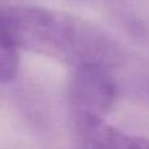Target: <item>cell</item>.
Listing matches in <instances>:
<instances>
[{
    "label": "cell",
    "instance_id": "1",
    "mask_svg": "<svg viewBox=\"0 0 149 149\" xmlns=\"http://www.w3.org/2000/svg\"><path fill=\"white\" fill-rule=\"evenodd\" d=\"M1 34L18 49L63 62L72 67H113L120 49L92 24L64 12L31 5H15L1 12Z\"/></svg>",
    "mask_w": 149,
    "mask_h": 149
},
{
    "label": "cell",
    "instance_id": "2",
    "mask_svg": "<svg viewBox=\"0 0 149 149\" xmlns=\"http://www.w3.org/2000/svg\"><path fill=\"white\" fill-rule=\"evenodd\" d=\"M109 70L97 64L73 68L68 82L67 102L74 131L102 122L114 106L116 84Z\"/></svg>",
    "mask_w": 149,
    "mask_h": 149
},
{
    "label": "cell",
    "instance_id": "3",
    "mask_svg": "<svg viewBox=\"0 0 149 149\" xmlns=\"http://www.w3.org/2000/svg\"><path fill=\"white\" fill-rule=\"evenodd\" d=\"M82 149H149V139L124 132L105 120L77 130Z\"/></svg>",
    "mask_w": 149,
    "mask_h": 149
},
{
    "label": "cell",
    "instance_id": "4",
    "mask_svg": "<svg viewBox=\"0 0 149 149\" xmlns=\"http://www.w3.org/2000/svg\"><path fill=\"white\" fill-rule=\"evenodd\" d=\"M18 47L1 34L0 38V81L1 84L12 82L18 74Z\"/></svg>",
    "mask_w": 149,
    "mask_h": 149
}]
</instances>
